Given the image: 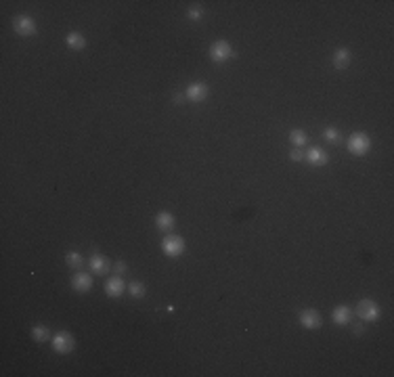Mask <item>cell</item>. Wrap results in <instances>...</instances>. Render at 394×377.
Segmentation results:
<instances>
[{"mask_svg": "<svg viewBox=\"0 0 394 377\" xmlns=\"http://www.w3.org/2000/svg\"><path fill=\"white\" fill-rule=\"evenodd\" d=\"M155 224H157V229H162V231H170V229H174V216L170 212H159L155 216Z\"/></svg>", "mask_w": 394, "mask_h": 377, "instance_id": "cell-15", "label": "cell"}, {"mask_svg": "<svg viewBox=\"0 0 394 377\" xmlns=\"http://www.w3.org/2000/svg\"><path fill=\"white\" fill-rule=\"evenodd\" d=\"M323 137H325V140H329V142H333V145H338V142H340V130L338 128H325Z\"/></svg>", "mask_w": 394, "mask_h": 377, "instance_id": "cell-21", "label": "cell"}, {"mask_svg": "<svg viewBox=\"0 0 394 377\" xmlns=\"http://www.w3.org/2000/svg\"><path fill=\"white\" fill-rule=\"evenodd\" d=\"M333 323L335 325H346V323H350V310H348V306H338L333 310Z\"/></svg>", "mask_w": 394, "mask_h": 377, "instance_id": "cell-16", "label": "cell"}, {"mask_svg": "<svg viewBox=\"0 0 394 377\" xmlns=\"http://www.w3.org/2000/svg\"><path fill=\"white\" fill-rule=\"evenodd\" d=\"M32 338L36 340V342H46V340L50 338V331L46 329L44 325H36V327L32 329Z\"/></svg>", "mask_w": 394, "mask_h": 377, "instance_id": "cell-19", "label": "cell"}, {"mask_svg": "<svg viewBox=\"0 0 394 377\" xmlns=\"http://www.w3.org/2000/svg\"><path fill=\"white\" fill-rule=\"evenodd\" d=\"M90 271L97 273V274H107L109 271H111V262H109L105 256L95 254V256L90 258Z\"/></svg>", "mask_w": 394, "mask_h": 377, "instance_id": "cell-9", "label": "cell"}, {"mask_svg": "<svg viewBox=\"0 0 394 377\" xmlns=\"http://www.w3.org/2000/svg\"><path fill=\"white\" fill-rule=\"evenodd\" d=\"M65 262H67V266H70V268H75V271H80V266H82V256L78 254V251H67V254H65Z\"/></svg>", "mask_w": 394, "mask_h": 377, "instance_id": "cell-18", "label": "cell"}, {"mask_svg": "<svg viewBox=\"0 0 394 377\" xmlns=\"http://www.w3.org/2000/svg\"><path fill=\"white\" fill-rule=\"evenodd\" d=\"M189 17H191V19H195V21H199L201 17H204V11H201L199 6H191L189 8Z\"/></svg>", "mask_w": 394, "mask_h": 377, "instance_id": "cell-22", "label": "cell"}, {"mask_svg": "<svg viewBox=\"0 0 394 377\" xmlns=\"http://www.w3.org/2000/svg\"><path fill=\"white\" fill-rule=\"evenodd\" d=\"M50 342H53V348H55V352H59V354H70L75 346V340L70 331H59Z\"/></svg>", "mask_w": 394, "mask_h": 377, "instance_id": "cell-4", "label": "cell"}, {"mask_svg": "<svg viewBox=\"0 0 394 377\" xmlns=\"http://www.w3.org/2000/svg\"><path fill=\"white\" fill-rule=\"evenodd\" d=\"M128 291H130V296H132V298H143V296L147 293V287H145V285H143L141 281H130Z\"/></svg>", "mask_w": 394, "mask_h": 377, "instance_id": "cell-20", "label": "cell"}, {"mask_svg": "<svg viewBox=\"0 0 394 377\" xmlns=\"http://www.w3.org/2000/svg\"><path fill=\"white\" fill-rule=\"evenodd\" d=\"M289 140H291L293 147L300 149L302 145H306L308 138H306V132H304V130H291V132H289Z\"/></svg>", "mask_w": 394, "mask_h": 377, "instance_id": "cell-17", "label": "cell"}, {"mask_svg": "<svg viewBox=\"0 0 394 377\" xmlns=\"http://www.w3.org/2000/svg\"><path fill=\"white\" fill-rule=\"evenodd\" d=\"M65 42H67V46L73 48V50H82L84 46H86V38H84L80 32H70Z\"/></svg>", "mask_w": 394, "mask_h": 377, "instance_id": "cell-14", "label": "cell"}, {"mask_svg": "<svg viewBox=\"0 0 394 377\" xmlns=\"http://www.w3.org/2000/svg\"><path fill=\"white\" fill-rule=\"evenodd\" d=\"M369 147H371V140H369V137H367L365 132L350 134V138H348V151H350V153L365 155L367 151H369Z\"/></svg>", "mask_w": 394, "mask_h": 377, "instance_id": "cell-3", "label": "cell"}, {"mask_svg": "<svg viewBox=\"0 0 394 377\" xmlns=\"http://www.w3.org/2000/svg\"><path fill=\"white\" fill-rule=\"evenodd\" d=\"M333 65L335 69H344V67L350 65V50L348 48H338L333 53Z\"/></svg>", "mask_w": 394, "mask_h": 377, "instance_id": "cell-13", "label": "cell"}, {"mask_svg": "<svg viewBox=\"0 0 394 377\" xmlns=\"http://www.w3.org/2000/svg\"><path fill=\"white\" fill-rule=\"evenodd\" d=\"M357 312L365 323H371L380 316V306H377L373 300H360L358 306H357Z\"/></svg>", "mask_w": 394, "mask_h": 377, "instance_id": "cell-5", "label": "cell"}, {"mask_svg": "<svg viewBox=\"0 0 394 377\" xmlns=\"http://www.w3.org/2000/svg\"><path fill=\"white\" fill-rule=\"evenodd\" d=\"M72 285H73L75 291L86 293V291L92 287V276L86 274V273H75V274L72 276Z\"/></svg>", "mask_w": 394, "mask_h": 377, "instance_id": "cell-10", "label": "cell"}, {"mask_svg": "<svg viewBox=\"0 0 394 377\" xmlns=\"http://www.w3.org/2000/svg\"><path fill=\"white\" fill-rule=\"evenodd\" d=\"M304 157H306L313 166H325L327 162H329V155H327L323 149H319V147H310L306 153H304Z\"/></svg>", "mask_w": 394, "mask_h": 377, "instance_id": "cell-11", "label": "cell"}, {"mask_svg": "<svg viewBox=\"0 0 394 377\" xmlns=\"http://www.w3.org/2000/svg\"><path fill=\"white\" fill-rule=\"evenodd\" d=\"M162 249L166 251L168 256H180L182 251H184V241H182V237H176V235H172V237H166L164 239Z\"/></svg>", "mask_w": 394, "mask_h": 377, "instance_id": "cell-7", "label": "cell"}, {"mask_svg": "<svg viewBox=\"0 0 394 377\" xmlns=\"http://www.w3.org/2000/svg\"><path fill=\"white\" fill-rule=\"evenodd\" d=\"M105 293L109 298H120L124 293V281L120 276H111V279L105 283Z\"/></svg>", "mask_w": 394, "mask_h": 377, "instance_id": "cell-12", "label": "cell"}, {"mask_svg": "<svg viewBox=\"0 0 394 377\" xmlns=\"http://www.w3.org/2000/svg\"><path fill=\"white\" fill-rule=\"evenodd\" d=\"M174 103H182V95H174Z\"/></svg>", "mask_w": 394, "mask_h": 377, "instance_id": "cell-26", "label": "cell"}, {"mask_svg": "<svg viewBox=\"0 0 394 377\" xmlns=\"http://www.w3.org/2000/svg\"><path fill=\"white\" fill-rule=\"evenodd\" d=\"M210 57H212L214 63H224L233 57V46L226 40H216L212 46H210Z\"/></svg>", "mask_w": 394, "mask_h": 377, "instance_id": "cell-2", "label": "cell"}, {"mask_svg": "<svg viewBox=\"0 0 394 377\" xmlns=\"http://www.w3.org/2000/svg\"><path fill=\"white\" fill-rule=\"evenodd\" d=\"M115 271H117V273H126V262H124V260L115 262Z\"/></svg>", "mask_w": 394, "mask_h": 377, "instance_id": "cell-24", "label": "cell"}, {"mask_svg": "<svg viewBox=\"0 0 394 377\" xmlns=\"http://www.w3.org/2000/svg\"><path fill=\"white\" fill-rule=\"evenodd\" d=\"M300 323L302 327H306V329H319L321 327V316H319L317 310H302L300 312Z\"/></svg>", "mask_w": 394, "mask_h": 377, "instance_id": "cell-8", "label": "cell"}, {"mask_svg": "<svg viewBox=\"0 0 394 377\" xmlns=\"http://www.w3.org/2000/svg\"><path fill=\"white\" fill-rule=\"evenodd\" d=\"M208 86L204 82H191L187 86V99L193 101V103H201V101L208 99Z\"/></svg>", "mask_w": 394, "mask_h": 377, "instance_id": "cell-6", "label": "cell"}, {"mask_svg": "<svg viewBox=\"0 0 394 377\" xmlns=\"http://www.w3.org/2000/svg\"><path fill=\"white\" fill-rule=\"evenodd\" d=\"M13 30L19 34V36L30 38L36 34L38 28H36V21H34L30 15H17V17H13Z\"/></svg>", "mask_w": 394, "mask_h": 377, "instance_id": "cell-1", "label": "cell"}, {"mask_svg": "<svg viewBox=\"0 0 394 377\" xmlns=\"http://www.w3.org/2000/svg\"><path fill=\"white\" fill-rule=\"evenodd\" d=\"M352 331H355L357 335H360V333H363V325H355V327H352Z\"/></svg>", "mask_w": 394, "mask_h": 377, "instance_id": "cell-25", "label": "cell"}, {"mask_svg": "<svg viewBox=\"0 0 394 377\" xmlns=\"http://www.w3.org/2000/svg\"><path fill=\"white\" fill-rule=\"evenodd\" d=\"M291 159L293 162H300V159H304V153L298 149V147H293V151H291Z\"/></svg>", "mask_w": 394, "mask_h": 377, "instance_id": "cell-23", "label": "cell"}]
</instances>
